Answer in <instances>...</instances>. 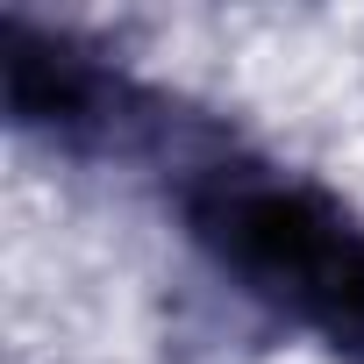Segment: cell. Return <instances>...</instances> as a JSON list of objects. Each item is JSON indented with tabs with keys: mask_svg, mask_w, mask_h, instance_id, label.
<instances>
[{
	"mask_svg": "<svg viewBox=\"0 0 364 364\" xmlns=\"http://www.w3.org/2000/svg\"><path fill=\"white\" fill-rule=\"evenodd\" d=\"M186 222L208 257L328 350L364 364V222L343 215L321 186L272 164L208 157L186 171Z\"/></svg>",
	"mask_w": 364,
	"mask_h": 364,
	"instance_id": "cell-1",
	"label": "cell"
},
{
	"mask_svg": "<svg viewBox=\"0 0 364 364\" xmlns=\"http://www.w3.org/2000/svg\"><path fill=\"white\" fill-rule=\"evenodd\" d=\"M8 114L65 150H143L171 136V107L107 58L8 15Z\"/></svg>",
	"mask_w": 364,
	"mask_h": 364,
	"instance_id": "cell-2",
	"label": "cell"
}]
</instances>
